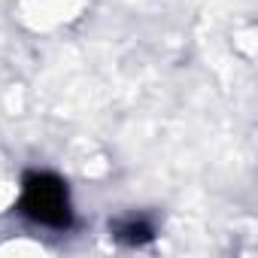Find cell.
<instances>
[{"mask_svg": "<svg viewBox=\"0 0 258 258\" xmlns=\"http://www.w3.org/2000/svg\"><path fill=\"white\" fill-rule=\"evenodd\" d=\"M19 207L28 219H34L37 225H46V228H67L73 219L67 185L55 173H40V170L28 173L22 182Z\"/></svg>", "mask_w": 258, "mask_h": 258, "instance_id": "cell-1", "label": "cell"}, {"mask_svg": "<svg viewBox=\"0 0 258 258\" xmlns=\"http://www.w3.org/2000/svg\"><path fill=\"white\" fill-rule=\"evenodd\" d=\"M121 237H124L127 243H146V240L152 237V228H149L146 222H127V225L121 228Z\"/></svg>", "mask_w": 258, "mask_h": 258, "instance_id": "cell-2", "label": "cell"}]
</instances>
